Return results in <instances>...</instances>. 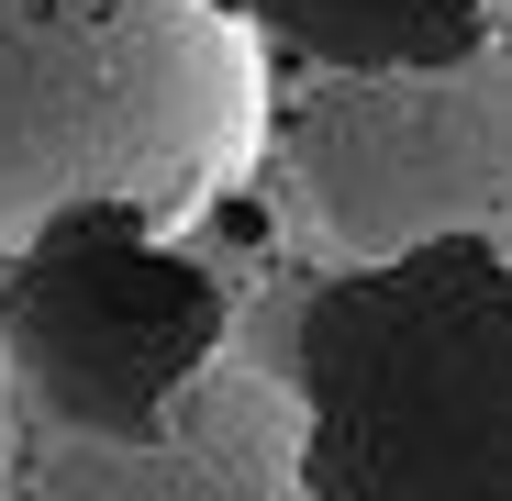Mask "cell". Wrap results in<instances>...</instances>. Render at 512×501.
<instances>
[{
    "label": "cell",
    "mask_w": 512,
    "mask_h": 501,
    "mask_svg": "<svg viewBox=\"0 0 512 501\" xmlns=\"http://www.w3.org/2000/svg\"><path fill=\"white\" fill-rule=\"evenodd\" d=\"M268 45L223 0H0V257L78 212L179 234L268 156Z\"/></svg>",
    "instance_id": "cell-1"
},
{
    "label": "cell",
    "mask_w": 512,
    "mask_h": 501,
    "mask_svg": "<svg viewBox=\"0 0 512 501\" xmlns=\"http://www.w3.org/2000/svg\"><path fill=\"white\" fill-rule=\"evenodd\" d=\"M323 501H512V257L334 268L290 312Z\"/></svg>",
    "instance_id": "cell-2"
},
{
    "label": "cell",
    "mask_w": 512,
    "mask_h": 501,
    "mask_svg": "<svg viewBox=\"0 0 512 501\" xmlns=\"http://www.w3.org/2000/svg\"><path fill=\"white\" fill-rule=\"evenodd\" d=\"M290 245L334 268H401L435 245L512 257V0L435 67L290 78L268 112Z\"/></svg>",
    "instance_id": "cell-3"
},
{
    "label": "cell",
    "mask_w": 512,
    "mask_h": 501,
    "mask_svg": "<svg viewBox=\"0 0 512 501\" xmlns=\"http://www.w3.org/2000/svg\"><path fill=\"white\" fill-rule=\"evenodd\" d=\"M0 357H12V390L34 424L156 435L234 357V312L190 245H167V223L78 212L12 257Z\"/></svg>",
    "instance_id": "cell-4"
},
{
    "label": "cell",
    "mask_w": 512,
    "mask_h": 501,
    "mask_svg": "<svg viewBox=\"0 0 512 501\" xmlns=\"http://www.w3.org/2000/svg\"><path fill=\"white\" fill-rule=\"evenodd\" d=\"M23 501H323V490L290 368L234 346L156 435H78L23 412Z\"/></svg>",
    "instance_id": "cell-5"
},
{
    "label": "cell",
    "mask_w": 512,
    "mask_h": 501,
    "mask_svg": "<svg viewBox=\"0 0 512 501\" xmlns=\"http://www.w3.org/2000/svg\"><path fill=\"white\" fill-rule=\"evenodd\" d=\"M223 12L301 78H368V67H435L479 45L501 0H223Z\"/></svg>",
    "instance_id": "cell-6"
},
{
    "label": "cell",
    "mask_w": 512,
    "mask_h": 501,
    "mask_svg": "<svg viewBox=\"0 0 512 501\" xmlns=\"http://www.w3.org/2000/svg\"><path fill=\"white\" fill-rule=\"evenodd\" d=\"M0 501H23V390H12V357H0Z\"/></svg>",
    "instance_id": "cell-7"
}]
</instances>
